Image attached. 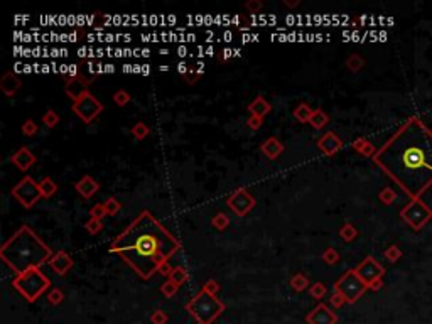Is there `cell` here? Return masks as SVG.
I'll list each match as a JSON object with an SVG mask.
<instances>
[{
	"instance_id": "obj_1",
	"label": "cell",
	"mask_w": 432,
	"mask_h": 324,
	"mask_svg": "<svg viewBox=\"0 0 432 324\" xmlns=\"http://www.w3.org/2000/svg\"><path fill=\"white\" fill-rule=\"evenodd\" d=\"M373 161L410 196H419L432 184V132L417 118L402 125Z\"/></svg>"
},
{
	"instance_id": "obj_2",
	"label": "cell",
	"mask_w": 432,
	"mask_h": 324,
	"mask_svg": "<svg viewBox=\"0 0 432 324\" xmlns=\"http://www.w3.org/2000/svg\"><path fill=\"white\" fill-rule=\"evenodd\" d=\"M181 248V242L169 232L149 210L140 211L128 227L110 245L142 279L157 274L162 263L169 262Z\"/></svg>"
},
{
	"instance_id": "obj_3",
	"label": "cell",
	"mask_w": 432,
	"mask_h": 324,
	"mask_svg": "<svg viewBox=\"0 0 432 324\" xmlns=\"http://www.w3.org/2000/svg\"><path fill=\"white\" fill-rule=\"evenodd\" d=\"M53 255V250L27 225L17 230L0 248V258L14 270L15 275L24 274L34 267L41 268Z\"/></svg>"
},
{
	"instance_id": "obj_4",
	"label": "cell",
	"mask_w": 432,
	"mask_h": 324,
	"mask_svg": "<svg viewBox=\"0 0 432 324\" xmlns=\"http://www.w3.org/2000/svg\"><path fill=\"white\" fill-rule=\"evenodd\" d=\"M186 311L194 318V321L198 324H213L223 314L225 302L201 289L186 304Z\"/></svg>"
},
{
	"instance_id": "obj_5",
	"label": "cell",
	"mask_w": 432,
	"mask_h": 324,
	"mask_svg": "<svg viewBox=\"0 0 432 324\" xmlns=\"http://www.w3.org/2000/svg\"><path fill=\"white\" fill-rule=\"evenodd\" d=\"M12 285L27 302H36L51 287V280L39 267H34L29 268L24 274L15 275L14 280H12Z\"/></svg>"
},
{
	"instance_id": "obj_6",
	"label": "cell",
	"mask_w": 432,
	"mask_h": 324,
	"mask_svg": "<svg viewBox=\"0 0 432 324\" xmlns=\"http://www.w3.org/2000/svg\"><path fill=\"white\" fill-rule=\"evenodd\" d=\"M333 287H335V292H340L345 297L346 302H351L353 304V302H356L363 296V292L368 289V285L363 282L360 275L354 270H348Z\"/></svg>"
},
{
	"instance_id": "obj_7",
	"label": "cell",
	"mask_w": 432,
	"mask_h": 324,
	"mask_svg": "<svg viewBox=\"0 0 432 324\" xmlns=\"http://www.w3.org/2000/svg\"><path fill=\"white\" fill-rule=\"evenodd\" d=\"M12 196H14V198L22 204L24 208L31 210L34 204L42 198L41 186L37 184L31 176H25L14 186V189H12Z\"/></svg>"
},
{
	"instance_id": "obj_8",
	"label": "cell",
	"mask_w": 432,
	"mask_h": 324,
	"mask_svg": "<svg viewBox=\"0 0 432 324\" xmlns=\"http://www.w3.org/2000/svg\"><path fill=\"white\" fill-rule=\"evenodd\" d=\"M73 112L76 113V117L81 118V122L91 123L98 115L103 112V105H101V101L95 95H91L88 91L80 100L73 101Z\"/></svg>"
},
{
	"instance_id": "obj_9",
	"label": "cell",
	"mask_w": 432,
	"mask_h": 324,
	"mask_svg": "<svg viewBox=\"0 0 432 324\" xmlns=\"http://www.w3.org/2000/svg\"><path fill=\"white\" fill-rule=\"evenodd\" d=\"M226 204H228V208L237 216H247L248 213L254 210L255 198L250 193H248L247 189L240 187V189H237L232 196H230L228 199H226Z\"/></svg>"
},
{
	"instance_id": "obj_10",
	"label": "cell",
	"mask_w": 432,
	"mask_h": 324,
	"mask_svg": "<svg viewBox=\"0 0 432 324\" xmlns=\"http://www.w3.org/2000/svg\"><path fill=\"white\" fill-rule=\"evenodd\" d=\"M41 24H54V25H91L95 22V15H41Z\"/></svg>"
},
{
	"instance_id": "obj_11",
	"label": "cell",
	"mask_w": 432,
	"mask_h": 324,
	"mask_svg": "<svg viewBox=\"0 0 432 324\" xmlns=\"http://www.w3.org/2000/svg\"><path fill=\"white\" fill-rule=\"evenodd\" d=\"M354 272H356V274L360 275V279H361L366 285H368V287H370V285L373 284V282H376V280H380V277L383 275V268H382V265H380L378 262H375V260L371 258V257H368V258L363 260V262L360 263V265H358L356 268H354Z\"/></svg>"
},
{
	"instance_id": "obj_12",
	"label": "cell",
	"mask_w": 432,
	"mask_h": 324,
	"mask_svg": "<svg viewBox=\"0 0 432 324\" xmlns=\"http://www.w3.org/2000/svg\"><path fill=\"white\" fill-rule=\"evenodd\" d=\"M89 84H91V80L80 75L76 76V78H68L66 84H64V91H66V95L70 96L73 101H76L83 95H86Z\"/></svg>"
},
{
	"instance_id": "obj_13",
	"label": "cell",
	"mask_w": 432,
	"mask_h": 324,
	"mask_svg": "<svg viewBox=\"0 0 432 324\" xmlns=\"http://www.w3.org/2000/svg\"><path fill=\"white\" fill-rule=\"evenodd\" d=\"M307 324H336L338 316L329 309L326 304H318L314 309L306 316Z\"/></svg>"
},
{
	"instance_id": "obj_14",
	"label": "cell",
	"mask_w": 432,
	"mask_h": 324,
	"mask_svg": "<svg viewBox=\"0 0 432 324\" xmlns=\"http://www.w3.org/2000/svg\"><path fill=\"white\" fill-rule=\"evenodd\" d=\"M341 147H343V140L335 132H326L323 137L318 139V149L324 156H335Z\"/></svg>"
},
{
	"instance_id": "obj_15",
	"label": "cell",
	"mask_w": 432,
	"mask_h": 324,
	"mask_svg": "<svg viewBox=\"0 0 432 324\" xmlns=\"http://www.w3.org/2000/svg\"><path fill=\"white\" fill-rule=\"evenodd\" d=\"M49 267L53 268L54 272H56L58 275H64L68 274V272L71 270L73 265H75V262H73L71 255L66 253L64 250H59L56 251V253L53 255V257L49 258Z\"/></svg>"
},
{
	"instance_id": "obj_16",
	"label": "cell",
	"mask_w": 432,
	"mask_h": 324,
	"mask_svg": "<svg viewBox=\"0 0 432 324\" xmlns=\"http://www.w3.org/2000/svg\"><path fill=\"white\" fill-rule=\"evenodd\" d=\"M75 189H76V193L81 194V198L89 199L91 196H95V193H98L100 184H98L91 176H88L86 174V176H83L80 181L75 182Z\"/></svg>"
},
{
	"instance_id": "obj_17",
	"label": "cell",
	"mask_w": 432,
	"mask_h": 324,
	"mask_svg": "<svg viewBox=\"0 0 432 324\" xmlns=\"http://www.w3.org/2000/svg\"><path fill=\"white\" fill-rule=\"evenodd\" d=\"M20 86H22V81H20V78L14 71H7L2 76V80H0V89H2V93L5 96H14Z\"/></svg>"
},
{
	"instance_id": "obj_18",
	"label": "cell",
	"mask_w": 432,
	"mask_h": 324,
	"mask_svg": "<svg viewBox=\"0 0 432 324\" xmlns=\"http://www.w3.org/2000/svg\"><path fill=\"white\" fill-rule=\"evenodd\" d=\"M10 161H12V164L17 165L20 170H27V169H31L34 165V162H36V156H34L27 147H20L15 154H12Z\"/></svg>"
},
{
	"instance_id": "obj_19",
	"label": "cell",
	"mask_w": 432,
	"mask_h": 324,
	"mask_svg": "<svg viewBox=\"0 0 432 324\" xmlns=\"http://www.w3.org/2000/svg\"><path fill=\"white\" fill-rule=\"evenodd\" d=\"M260 151H262V154L267 157V159L273 161L284 152V146H282V142L277 137H268L267 140H263V142L260 144Z\"/></svg>"
},
{
	"instance_id": "obj_20",
	"label": "cell",
	"mask_w": 432,
	"mask_h": 324,
	"mask_svg": "<svg viewBox=\"0 0 432 324\" xmlns=\"http://www.w3.org/2000/svg\"><path fill=\"white\" fill-rule=\"evenodd\" d=\"M86 39L89 42H118V41L130 42L132 36H130V34H103V32H98V34H88Z\"/></svg>"
},
{
	"instance_id": "obj_21",
	"label": "cell",
	"mask_w": 432,
	"mask_h": 324,
	"mask_svg": "<svg viewBox=\"0 0 432 324\" xmlns=\"http://www.w3.org/2000/svg\"><path fill=\"white\" fill-rule=\"evenodd\" d=\"M270 110H272L270 103H268L263 96H257L255 100L248 105V112H250L252 115H257V117H260V118H263L265 115L270 113Z\"/></svg>"
},
{
	"instance_id": "obj_22",
	"label": "cell",
	"mask_w": 432,
	"mask_h": 324,
	"mask_svg": "<svg viewBox=\"0 0 432 324\" xmlns=\"http://www.w3.org/2000/svg\"><path fill=\"white\" fill-rule=\"evenodd\" d=\"M312 113H314V110H312L307 103H304V101H302V103H299L296 108H294V112H292L294 117L297 118V122H301V123H309Z\"/></svg>"
},
{
	"instance_id": "obj_23",
	"label": "cell",
	"mask_w": 432,
	"mask_h": 324,
	"mask_svg": "<svg viewBox=\"0 0 432 324\" xmlns=\"http://www.w3.org/2000/svg\"><path fill=\"white\" fill-rule=\"evenodd\" d=\"M311 125H312V129H316V130H321V129H324V127L328 125L329 123V117H328V113H324L323 110H314V113H312V117H311Z\"/></svg>"
},
{
	"instance_id": "obj_24",
	"label": "cell",
	"mask_w": 432,
	"mask_h": 324,
	"mask_svg": "<svg viewBox=\"0 0 432 324\" xmlns=\"http://www.w3.org/2000/svg\"><path fill=\"white\" fill-rule=\"evenodd\" d=\"M39 186H41L42 198H51V196H54L58 193V184L51 177H44L39 182Z\"/></svg>"
},
{
	"instance_id": "obj_25",
	"label": "cell",
	"mask_w": 432,
	"mask_h": 324,
	"mask_svg": "<svg viewBox=\"0 0 432 324\" xmlns=\"http://www.w3.org/2000/svg\"><path fill=\"white\" fill-rule=\"evenodd\" d=\"M168 279H169V280H173L174 284L182 285L187 279H189V274H187V272H186V268H184V267H174V268H173V272H171V275L168 277Z\"/></svg>"
},
{
	"instance_id": "obj_26",
	"label": "cell",
	"mask_w": 432,
	"mask_h": 324,
	"mask_svg": "<svg viewBox=\"0 0 432 324\" xmlns=\"http://www.w3.org/2000/svg\"><path fill=\"white\" fill-rule=\"evenodd\" d=\"M88 71L91 75H105V73H115V66L113 65H96L93 61L86 63Z\"/></svg>"
},
{
	"instance_id": "obj_27",
	"label": "cell",
	"mask_w": 432,
	"mask_h": 324,
	"mask_svg": "<svg viewBox=\"0 0 432 324\" xmlns=\"http://www.w3.org/2000/svg\"><path fill=\"white\" fill-rule=\"evenodd\" d=\"M307 285H309V279H307L304 274H297V275H294L292 279H290V287H292L294 291H297V292L306 291Z\"/></svg>"
},
{
	"instance_id": "obj_28",
	"label": "cell",
	"mask_w": 432,
	"mask_h": 324,
	"mask_svg": "<svg viewBox=\"0 0 432 324\" xmlns=\"http://www.w3.org/2000/svg\"><path fill=\"white\" fill-rule=\"evenodd\" d=\"M149 134H151V129H149L147 123H144V122H139L132 127V135H134L137 140H144Z\"/></svg>"
},
{
	"instance_id": "obj_29",
	"label": "cell",
	"mask_w": 432,
	"mask_h": 324,
	"mask_svg": "<svg viewBox=\"0 0 432 324\" xmlns=\"http://www.w3.org/2000/svg\"><path fill=\"white\" fill-rule=\"evenodd\" d=\"M211 225L215 227L216 230H220V232H223V230L228 228L230 225V218L225 215V213H218V215H215L211 218Z\"/></svg>"
},
{
	"instance_id": "obj_30",
	"label": "cell",
	"mask_w": 432,
	"mask_h": 324,
	"mask_svg": "<svg viewBox=\"0 0 432 324\" xmlns=\"http://www.w3.org/2000/svg\"><path fill=\"white\" fill-rule=\"evenodd\" d=\"M103 204H105V210H106V215H108V216L117 215V213L122 210V203L118 201L117 198H113V196H112V198L106 199Z\"/></svg>"
},
{
	"instance_id": "obj_31",
	"label": "cell",
	"mask_w": 432,
	"mask_h": 324,
	"mask_svg": "<svg viewBox=\"0 0 432 324\" xmlns=\"http://www.w3.org/2000/svg\"><path fill=\"white\" fill-rule=\"evenodd\" d=\"M177 291H179V285H177V284H174L173 280H169V279L161 285V292H162V296L168 297V299H171V297L176 296V292H177Z\"/></svg>"
},
{
	"instance_id": "obj_32",
	"label": "cell",
	"mask_w": 432,
	"mask_h": 324,
	"mask_svg": "<svg viewBox=\"0 0 432 324\" xmlns=\"http://www.w3.org/2000/svg\"><path fill=\"white\" fill-rule=\"evenodd\" d=\"M59 120H61V118H59V115L54 112V110H48V112L42 115V122H44V125L49 127V129H54L59 123Z\"/></svg>"
},
{
	"instance_id": "obj_33",
	"label": "cell",
	"mask_w": 432,
	"mask_h": 324,
	"mask_svg": "<svg viewBox=\"0 0 432 324\" xmlns=\"http://www.w3.org/2000/svg\"><path fill=\"white\" fill-rule=\"evenodd\" d=\"M326 291H328V289H326V285H324L323 282H316V284L311 285L309 294H311V297H314L316 301H321L324 296H326Z\"/></svg>"
},
{
	"instance_id": "obj_34",
	"label": "cell",
	"mask_w": 432,
	"mask_h": 324,
	"mask_svg": "<svg viewBox=\"0 0 432 324\" xmlns=\"http://www.w3.org/2000/svg\"><path fill=\"white\" fill-rule=\"evenodd\" d=\"M85 230L89 233V235H96L103 230V223L101 220H95V218H89L86 223H85Z\"/></svg>"
},
{
	"instance_id": "obj_35",
	"label": "cell",
	"mask_w": 432,
	"mask_h": 324,
	"mask_svg": "<svg viewBox=\"0 0 432 324\" xmlns=\"http://www.w3.org/2000/svg\"><path fill=\"white\" fill-rule=\"evenodd\" d=\"M20 130H22V134L25 135V137H32V135L37 134V123L32 120V118H27L22 127H20Z\"/></svg>"
},
{
	"instance_id": "obj_36",
	"label": "cell",
	"mask_w": 432,
	"mask_h": 324,
	"mask_svg": "<svg viewBox=\"0 0 432 324\" xmlns=\"http://www.w3.org/2000/svg\"><path fill=\"white\" fill-rule=\"evenodd\" d=\"M340 235H341V238H343L345 242H351L353 238L356 237V230H354L353 225L346 223V225H343V227H341Z\"/></svg>"
},
{
	"instance_id": "obj_37",
	"label": "cell",
	"mask_w": 432,
	"mask_h": 324,
	"mask_svg": "<svg viewBox=\"0 0 432 324\" xmlns=\"http://www.w3.org/2000/svg\"><path fill=\"white\" fill-rule=\"evenodd\" d=\"M130 93L127 91V89H118L117 93L113 95V101L117 103L118 106H125L128 101H130Z\"/></svg>"
},
{
	"instance_id": "obj_38",
	"label": "cell",
	"mask_w": 432,
	"mask_h": 324,
	"mask_svg": "<svg viewBox=\"0 0 432 324\" xmlns=\"http://www.w3.org/2000/svg\"><path fill=\"white\" fill-rule=\"evenodd\" d=\"M323 260L326 263H329V265H335V263H338V260H340V253H338V251L333 248V246H329V248L324 250Z\"/></svg>"
},
{
	"instance_id": "obj_39",
	"label": "cell",
	"mask_w": 432,
	"mask_h": 324,
	"mask_svg": "<svg viewBox=\"0 0 432 324\" xmlns=\"http://www.w3.org/2000/svg\"><path fill=\"white\" fill-rule=\"evenodd\" d=\"M63 299H64V294H63L61 289H56V287H54V289H51L49 294H48V301H49V304L58 306V304H61Z\"/></svg>"
},
{
	"instance_id": "obj_40",
	"label": "cell",
	"mask_w": 432,
	"mask_h": 324,
	"mask_svg": "<svg viewBox=\"0 0 432 324\" xmlns=\"http://www.w3.org/2000/svg\"><path fill=\"white\" fill-rule=\"evenodd\" d=\"M168 321H169V316L161 309H156L151 314V323L152 324H168Z\"/></svg>"
},
{
	"instance_id": "obj_41",
	"label": "cell",
	"mask_w": 432,
	"mask_h": 324,
	"mask_svg": "<svg viewBox=\"0 0 432 324\" xmlns=\"http://www.w3.org/2000/svg\"><path fill=\"white\" fill-rule=\"evenodd\" d=\"M89 216H91V218H95V220H103L105 216H106L105 204L103 203H101V204H95V206H93L91 210H89Z\"/></svg>"
},
{
	"instance_id": "obj_42",
	"label": "cell",
	"mask_w": 432,
	"mask_h": 324,
	"mask_svg": "<svg viewBox=\"0 0 432 324\" xmlns=\"http://www.w3.org/2000/svg\"><path fill=\"white\" fill-rule=\"evenodd\" d=\"M353 147L356 149L358 152H361V154H365V156H370L371 152H373V147H371L368 142H365V140H363V139L356 140V142L353 144Z\"/></svg>"
},
{
	"instance_id": "obj_43",
	"label": "cell",
	"mask_w": 432,
	"mask_h": 324,
	"mask_svg": "<svg viewBox=\"0 0 432 324\" xmlns=\"http://www.w3.org/2000/svg\"><path fill=\"white\" fill-rule=\"evenodd\" d=\"M221 56H220V61H228V59H232V58H238V56H242V51L240 49H230V48H226V49H223L221 51Z\"/></svg>"
},
{
	"instance_id": "obj_44",
	"label": "cell",
	"mask_w": 432,
	"mask_h": 324,
	"mask_svg": "<svg viewBox=\"0 0 432 324\" xmlns=\"http://www.w3.org/2000/svg\"><path fill=\"white\" fill-rule=\"evenodd\" d=\"M247 10L250 12L252 15H259V12L262 10L263 3L260 2V0H250V2H247Z\"/></svg>"
},
{
	"instance_id": "obj_45",
	"label": "cell",
	"mask_w": 432,
	"mask_h": 324,
	"mask_svg": "<svg viewBox=\"0 0 432 324\" xmlns=\"http://www.w3.org/2000/svg\"><path fill=\"white\" fill-rule=\"evenodd\" d=\"M220 289H221V285L216 282V280H213V279H209L206 284L203 285V291H206V292H209V294H213V296H216L218 292H220Z\"/></svg>"
},
{
	"instance_id": "obj_46",
	"label": "cell",
	"mask_w": 432,
	"mask_h": 324,
	"mask_svg": "<svg viewBox=\"0 0 432 324\" xmlns=\"http://www.w3.org/2000/svg\"><path fill=\"white\" fill-rule=\"evenodd\" d=\"M247 125L250 127L252 130H259L260 127L263 125V118L257 117V115H250V117H248V120H247Z\"/></svg>"
},
{
	"instance_id": "obj_47",
	"label": "cell",
	"mask_w": 432,
	"mask_h": 324,
	"mask_svg": "<svg viewBox=\"0 0 432 324\" xmlns=\"http://www.w3.org/2000/svg\"><path fill=\"white\" fill-rule=\"evenodd\" d=\"M196 56L198 58H203V56H213V54H216V49L213 48V46H208V48H203V46H198L196 48Z\"/></svg>"
},
{
	"instance_id": "obj_48",
	"label": "cell",
	"mask_w": 432,
	"mask_h": 324,
	"mask_svg": "<svg viewBox=\"0 0 432 324\" xmlns=\"http://www.w3.org/2000/svg\"><path fill=\"white\" fill-rule=\"evenodd\" d=\"M346 65H348V68L351 71H358L361 68V65H363V61L358 56H351V58H348V61H346Z\"/></svg>"
},
{
	"instance_id": "obj_49",
	"label": "cell",
	"mask_w": 432,
	"mask_h": 324,
	"mask_svg": "<svg viewBox=\"0 0 432 324\" xmlns=\"http://www.w3.org/2000/svg\"><path fill=\"white\" fill-rule=\"evenodd\" d=\"M345 302H346V299H345L343 296H341L340 292H335V294H333V296H331V306H333V308L340 309L341 306L345 304Z\"/></svg>"
},
{
	"instance_id": "obj_50",
	"label": "cell",
	"mask_w": 432,
	"mask_h": 324,
	"mask_svg": "<svg viewBox=\"0 0 432 324\" xmlns=\"http://www.w3.org/2000/svg\"><path fill=\"white\" fill-rule=\"evenodd\" d=\"M171 272H173V267L169 265V262H166V263H162V265L159 267V270H157V274L169 277V275H171Z\"/></svg>"
},
{
	"instance_id": "obj_51",
	"label": "cell",
	"mask_w": 432,
	"mask_h": 324,
	"mask_svg": "<svg viewBox=\"0 0 432 324\" xmlns=\"http://www.w3.org/2000/svg\"><path fill=\"white\" fill-rule=\"evenodd\" d=\"M177 68V73H181V75H187L191 71V68H189V65H187V63H184V61H181L179 63V65L176 66Z\"/></svg>"
},
{
	"instance_id": "obj_52",
	"label": "cell",
	"mask_w": 432,
	"mask_h": 324,
	"mask_svg": "<svg viewBox=\"0 0 432 324\" xmlns=\"http://www.w3.org/2000/svg\"><path fill=\"white\" fill-rule=\"evenodd\" d=\"M242 41L243 42H254V41L259 42L260 36H259V34H245V36H242Z\"/></svg>"
},
{
	"instance_id": "obj_53",
	"label": "cell",
	"mask_w": 432,
	"mask_h": 324,
	"mask_svg": "<svg viewBox=\"0 0 432 324\" xmlns=\"http://www.w3.org/2000/svg\"><path fill=\"white\" fill-rule=\"evenodd\" d=\"M176 54L179 58H186V56H191L189 49L186 48V46H179V48L176 49Z\"/></svg>"
},
{
	"instance_id": "obj_54",
	"label": "cell",
	"mask_w": 432,
	"mask_h": 324,
	"mask_svg": "<svg viewBox=\"0 0 432 324\" xmlns=\"http://www.w3.org/2000/svg\"><path fill=\"white\" fill-rule=\"evenodd\" d=\"M221 41H225V42H230L233 39V32L232 31H225L223 34H221V37H220Z\"/></svg>"
},
{
	"instance_id": "obj_55",
	"label": "cell",
	"mask_w": 432,
	"mask_h": 324,
	"mask_svg": "<svg viewBox=\"0 0 432 324\" xmlns=\"http://www.w3.org/2000/svg\"><path fill=\"white\" fill-rule=\"evenodd\" d=\"M299 0H294V2H289V0H284V5H287V7H297L299 5Z\"/></svg>"
},
{
	"instance_id": "obj_56",
	"label": "cell",
	"mask_w": 432,
	"mask_h": 324,
	"mask_svg": "<svg viewBox=\"0 0 432 324\" xmlns=\"http://www.w3.org/2000/svg\"><path fill=\"white\" fill-rule=\"evenodd\" d=\"M159 70H161V71H169V66H168V65H164V66H159Z\"/></svg>"
}]
</instances>
